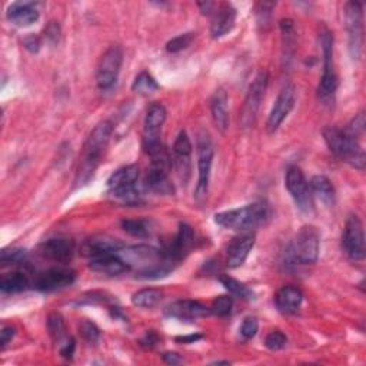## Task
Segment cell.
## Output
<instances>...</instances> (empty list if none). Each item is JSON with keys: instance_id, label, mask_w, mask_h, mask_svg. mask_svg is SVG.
<instances>
[{"instance_id": "d590c367", "label": "cell", "mask_w": 366, "mask_h": 366, "mask_svg": "<svg viewBox=\"0 0 366 366\" xmlns=\"http://www.w3.org/2000/svg\"><path fill=\"white\" fill-rule=\"evenodd\" d=\"M194 39H195V33H192V32L185 33V35H179L166 43V50L169 53H177L183 49L189 47L191 43L194 42Z\"/></svg>"}, {"instance_id": "d6a6232c", "label": "cell", "mask_w": 366, "mask_h": 366, "mask_svg": "<svg viewBox=\"0 0 366 366\" xmlns=\"http://www.w3.org/2000/svg\"><path fill=\"white\" fill-rule=\"evenodd\" d=\"M47 331L50 338L57 343H62L68 338L64 317L59 312H53L47 317Z\"/></svg>"}, {"instance_id": "83f0119b", "label": "cell", "mask_w": 366, "mask_h": 366, "mask_svg": "<svg viewBox=\"0 0 366 366\" xmlns=\"http://www.w3.org/2000/svg\"><path fill=\"white\" fill-rule=\"evenodd\" d=\"M89 269L96 273H102V275H107V276H117V275H122L126 271H129L128 266L125 265V262L122 261L117 255H107V256L90 259Z\"/></svg>"}, {"instance_id": "f546056e", "label": "cell", "mask_w": 366, "mask_h": 366, "mask_svg": "<svg viewBox=\"0 0 366 366\" xmlns=\"http://www.w3.org/2000/svg\"><path fill=\"white\" fill-rule=\"evenodd\" d=\"M30 281L22 272H12L6 273L0 279V289L4 293H19L29 289Z\"/></svg>"}, {"instance_id": "ac0fdd59", "label": "cell", "mask_w": 366, "mask_h": 366, "mask_svg": "<svg viewBox=\"0 0 366 366\" xmlns=\"http://www.w3.org/2000/svg\"><path fill=\"white\" fill-rule=\"evenodd\" d=\"M122 248H124V243L119 239L100 235V236H93L88 239L83 247H82V255L88 256L90 259L100 258V256H107V255H116Z\"/></svg>"}, {"instance_id": "30bf717a", "label": "cell", "mask_w": 366, "mask_h": 366, "mask_svg": "<svg viewBox=\"0 0 366 366\" xmlns=\"http://www.w3.org/2000/svg\"><path fill=\"white\" fill-rule=\"evenodd\" d=\"M166 120V109L162 103H152L146 112L143 125V149L150 156L163 148L160 142L162 126Z\"/></svg>"}, {"instance_id": "4fadbf2b", "label": "cell", "mask_w": 366, "mask_h": 366, "mask_svg": "<svg viewBox=\"0 0 366 366\" xmlns=\"http://www.w3.org/2000/svg\"><path fill=\"white\" fill-rule=\"evenodd\" d=\"M342 248L352 261H362L365 258L363 225L356 215H350L346 219L342 235Z\"/></svg>"}, {"instance_id": "9c48e42d", "label": "cell", "mask_w": 366, "mask_h": 366, "mask_svg": "<svg viewBox=\"0 0 366 366\" xmlns=\"http://www.w3.org/2000/svg\"><path fill=\"white\" fill-rule=\"evenodd\" d=\"M268 82H269V75H268L266 71H261L256 75V78L254 79L252 85L249 86L245 102H243L242 110H240V116H239L240 128L247 129V128H251L255 124L261 103L265 98Z\"/></svg>"}, {"instance_id": "52a82bcc", "label": "cell", "mask_w": 366, "mask_h": 366, "mask_svg": "<svg viewBox=\"0 0 366 366\" xmlns=\"http://www.w3.org/2000/svg\"><path fill=\"white\" fill-rule=\"evenodd\" d=\"M150 166L145 179V187L156 194L169 195L173 194V187L169 182V172L172 170L173 160L169 156L165 146L156 153L150 155Z\"/></svg>"}, {"instance_id": "ee69618b", "label": "cell", "mask_w": 366, "mask_h": 366, "mask_svg": "<svg viewBox=\"0 0 366 366\" xmlns=\"http://www.w3.org/2000/svg\"><path fill=\"white\" fill-rule=\"evenodd\" d=\"M60 345H62V346H60V355H62L66 359H71L73 356L75 348H76L75 339L73 338H66Z\"/></svg>"}, {"instance_id": "7402d4cb", "label": "cell", "mask_w": 366, "mask_h": 366, "mask_svg": "<svg viewBox=\"0 0 366 366\" xmlns=\"http://www.w3.org/2000/svg\"><path fill=\"white\" fill-rule=\"evenodd\" d=\"M195 242V235H194V229L188 225V223H180L179 226V232L172 243V247L167 252V256L173 261V262H179L183 258H185L189 251L194 247Z\"/></svg>"}, {"instance_id": "277c9868", "label": "cell", "mask_w": 366, "mask_h": 366, "mask_svg": "<svg viewBox=\"0 0 366 366\" xmlns=\"http://www.w3.org/2000/svg\"><path fill=\"white\" fill-rule=\"evenodd\" d=\"M324 138L329 148V150L339 158L341 160L349 163L350 166L356 169L365 167V152L358 143L356 139L350 138L345 134V131H341L338 128H325L324 129Z\"/></svg>"}, {"instance_id": "8d00e7d4", "label": "cell", "mask_w": 366, "mask_h": 366, "mask_svg": "<svg viewBox=\"0 0 366 366\" xmlns=\"http://www.w3.org/2000/svg\"><path fill=\"white\" fill-rule=\"evenodd\" d=\"M232 307H233V300L230 296H218L211 307V312L218 315V317H228L232 312Z\"/></svg>"}, {"instance_id": "60d3db41", "label": "cell", "mask_w": 366, "mask_h": 366, "mask_svg": "<svg viewBox=\"0 0 366 366\" xmlns=\"http://www.w3.org/2000/svg\"><path fill=\"white\" fill-rule=\"evenodd\" d=\"M265 346L269 350H281L286 346V336L281 331H272L265 339Z\"/></svg>"}, {"instance_id": "f1b7e54d", "label": "cell", "mask_w": 366, "mask_h": 366, "mask_svg": "<svg viewBox=\"0 0 366 366\" xmlns=\"http://www.w3.org/2000/svg\"><path fill=\"white\" fill-rule=\"evenodd\" d=\"M308 183L314 198H317L326 206L335 205V188L332 185V182L326 176L317 175Z\"/></svg>"}, {"instance_id": "cb8c5ba5", "label": "cell", "mask_w": 366, "mask_h": 366, "mask_svg": "<svg viewBox=\"0 0 366 366\" xmlns=\"http://www.w3.org/2000/svg\"><path fill=\"white\" fill-rule=\"evenodd\" d=\"M191 153H192V142L188 134L185 131H182L173 143V155H175L173 160L180 177H183L185 173L189 175Z\"/></svg>"}, {"instance_id": "7dc6e473", "label": "cell", "mask_w": 366, "mask_h": 366, "mask_svg": "<svg viewBox=\"0 0 366 366\" xmlns=\"http://www.w3.org/2000/svg\"><path fill=\"white\" fill-rule=\"evenodd\" d=\"M158 342H159V338H158V335L153 331H149L145 335V338L141 339V345H143L146 348H153V346L158 345Z\"/></svg>"}, {"instance_id": "5b68a950", "label": "cell", "mask_w": 366, "mask_h": 366, "mask_svg": "<svg viewBox=\"0 0 366 366\" xmlns=\"http://www.w3.org/2000/svg\"><path fill=\"white\" fill-rule=\"evenodd\" d=\"M321 236L317 228L303 226L289 247L290 261L299 265H314L319 258Z\"/></svg>"}, {"instance_id": "c3c4849f", "label": "cell", "mask_w": 366, "mask_h": 366, "mask_svg": "<svg viewBox=\"0 0 366 366\" xmlns=\"http://www.w3.org/2000/svg\"><path fill=\"white\" fill-rule=\"evenodd\" d=\"M0 335H2L0 343H2V348H5L12 341V338L15 336V329L12 326H4V329H2V332H0Z\"/></svg>"}, {"instance_id": "8fae6325", "label": "cell", "mask_w": 366, "mask_h": 366, "mask_svg": "<svg viewBox=\"0 0 366 366\" xmlns=\"http://www.w3.org/2000/svg\"><path fill=\"white\" fill-rule=\"evenodd\" d=\"M285 185L299 211H302L303 213L314 212V196L309 189V183L297 166H292L288 169Z\"/></svg>"}, {"instance_id": "74e56055", "label": "cell", "mask_w": 366, "mask_h": 366, "mask_svg": "<svg viewBox=\"0 0 366 366\" xmlns=\"http://www.w3.org/2000/svg\"><path fill=\"white\" fill-rule=\"evenodd\" d=\"M79 332L82 335V338L89 342V343H96L99 341V336H100V331L99 328L88 321V319H83L81 324H79Z\"/></svg>"}, {"instance_id": "7c38bea8", "label": "cell", "mask_w": 366, "mask_h": 366, "mask_svg": "<svg viewBox=\"0 0 366 366\" xmlns=\"http://www.w3.org/2000/svg\"><path fill=\"white\" fill-rule=\"evenodd\" d=\"M122 62H124V50L120 46L113 45L103 53L96 71V82L100 90H107L116 83Z\"/></svg>"}, {"instance_id": "9a60e30c", "label": "cell", "mask_w": 366, "mask_h": 366, "mask_svg": "<svg viewBox=\"0 0 366 366\" xmlns=\"http://www.w3.org/2000/svg\"><path fill=\"white\" fill-rule=\"evenodd\" d=\"M295 100H296L295 86L286 85L281 90V93H279V96H278V99H276V102H275V105L271 110V114L268 117L266 131L269 134H275L279 129V126L283 124V120L288 117V114L293 109Z\"/></svg>"}, {"instance_id": "b9f144b4", "label": "cell", "mask_w": 366, "mask_h": 366, "mask_svg": "<svg viewBox=\"0 0 366 366\" xmlns=\"http://www.w3.org/2000/svg\"><path fill=\"white\" fill-rule=\"evenodd\" d=\"M259 329V322L255 317H248L243 319L242 326H240V335L245 339H252Z\"/></svg>"}, {"instance_id": "836d02e7", "label": "cell", "mask_w": 366, "mask_h": 366, "mask_svg": "<svg viewBox=\"0 0 366 366\" xmlns=\"http://www.w3.org/2000/svg\"><path fill=\"white\" fill-rule=\"evenodd\" d=\"M120 225L126 233L135 237H148L152 233L150 222L146 219H125Z\"/></svg>"}, {"instance_id": "ab89813d", "label": "cell", "mask_w": 366, "mask_h": 366, "mask_svg": "<svg viewBox=\"0 0 366 366\" xmlns=\"http://www.w3.org/2000/svg\"><path fill=\"white\" fill-rule=\"evenodd\" d=\"M363 131H365V113L360 112L352 119V122L345 129V134L349 135L350 138L356 139L358 136H360L363 134Z\"/></svg>"}, {"instance_id": "f907efd6", "label": "cell", "mask_w": 366, "mask_h": 366, "mask_svg": "<svg viewBox=\"0 0 366 366\" xmlns=\"http://www.w3.org/2000/svg\"><path fill=\"white\" fill-rule=\"evenodd\" d=\"M198 6L203 15H212L216 8L215 4H212V2H201V4H198Z\"/></svg>"}, {"instance_id": "4dcf8cb0", "label": "cell", "mask_w": 366, "mask_h": 366, "mask_svg": "<svg viewBox=\"0 0 366 366\" xmlns=\"http://www.w3.org/2000/svg\"><path fill=\"white\" fill-rule=\"evenodd\" d=\"M163 299V292L156 288H145L132 295V303L138 308H155Z\"/></svg>"}, {"instance_id": "d4e9b609", "label": "cell", "mask_w": 366, "mask_h": 366, "mask_svg": "<svg viewBox=\"0 0 366 366\" xmlns=\"http://www.w3.org/2000/svg\"><path fill=\"white\" fill-rule=\"evenodd\" d=\"M302 299H303V295L300 289L295 286H283L275 295V305L279 312L290 315L297 312V309L300 308Z\"/></svg>"}, {"instance_id": "e0dca14e", "label": "cell", "mask_w": 366, "mask_h": 366, "mask_svg": "<svg viewBox=\"0 0 366 366\" xmlns=\"http://www.w3.org/2000/svg\"><path fill=\"white\" fill-rule=\"evenodd\" d=\"M165 314L169 318H175L179 321H196V319L209 317L212 312H211V308L205 307L203 303L198 300L185 299V300H176L170 303L165 309Z\"/></svg>"}, {"instance_id": "f6af8a7d", "label": "cell", "mask_w": 366, "mask_h": 366, "mask_svg": "<svg viewBox=\"0 0 366 366\" xmlns=\"http://www.w3.org/2000/svg\"><path fill=\"white\" fill-rule=\"evenodd\" d=\"M45 36L47 40H50L52 43H56L60 37V28L56 22H50L46 29H45Z\"/></svg>"}, {"instance_id": "6da1fadb", "label": "cell", "mask_w": 366, "mask_h": 366, "mask_svg": "<svg viewBox=\"0 0 366 366\" xmlns=\"http://www.w3.org/2000/svg\"><path fill=\"white\" fill-rule=\"evenodd\" d=\"M116 255L125 262L128 269H134L136 276L143 279L163 278L172 271L175 264L167 254L165 255L162 251L148 245L124 247Z\"/></svg>"}, {"instance_id": "816d5d0a", "label": "cell", "mask_w": 366, "mask_h": 366, "mask_svg": "<svg viewBox=\"0 0 366 366\" xmlns=\"http://www.w3.org/2000/svg\"><path fill=\"white\" fill-rule=\"evenodd\" d=\"M202 339V335H189V336H180L176 338V342H182V343H195L196 341Z\"/></svg>"}, {"instance_id": "e575fe53", "label": "cell", "mask_w": 366, "mask_h": 366, "mask_svg": "<svg viewBox=\"0 0 366 366\" xmlns=\"http://www.w3.org/2000/svg\"><path fill=\"white\" fill-rule=\"evenodd\" d=\"M159 89L158 82L155 81V78L148 73V72H142L136 76L134 85H132V90L139 93V95H150L153 92H156Z\"/></svg>"}, {"instance_id": "5bb4252c", "label": "cell", "mask_w": 366, "mask_h": 366, "mask_svg": "<svg viewBox=\"0 0 366 366\" xmlns=\"http://www.w3.org/2000/svg\"><path fill=\"white\" fill-rule=\"evenodd\" d=\"M345 26L349 35V49L353 59H359L363 45V13L362 4L348 2L345 5Z\"/></svg>"}, {"instance_id": "ffe728a7", "label": "cell", "mask_w": 366, "mask_h": 366, "mask_svg": "<svg viewBox=\"0 0 366 366\" xmlns=\"http://www.w3.org/2000/svg\"><path fill=\"white\" fill-rule=\"evenodd\" d=\"M40 254L57 264H68L75 255V243L71 239L56 237L49 239L40 247Z\"/></svg>"}, {"instance_id": "f35d334b", "label": "cell", "mask_w": 366, "mask_h": 366, "mask_svg": "<svg viewBox=\"0 0 366 366\" xmlns=\"http://www.w3.org/2000/svg\"><path fill=\"white\" fill-rule=\"evenodd\" d=\"M28 256V252L25 249L20 248H13V249H4L2 256H0V261H2L4 265H16V264H22L25 262Z\"/></svg>"}, {"instance_id": "7a4b0ae2", "label": "cell", "mask_w": 366, "mask_h": 366, "mask_svg": "<svg viewBox=\"0 0 366 366\" xmlns=\"http://www.w3.org/2000/svg\"><path fill=\"white\" fill-rule=\"evenodd\" d=\"M112 132H113V126L110 122L103 120L89 135L88 141L85 142L81 163L76 172V179H75L76 187L86 185V183L93 177L100 163L102 155L110 141Z\"/></svg>"}, {"instance_id": "603a6c76", "label": "cell", "mask_w": 366, "mask_h": 366, "mask_svg": "<svg viewBox=\"0 0 366 366\" xmlns=\"http://www.w3.org/2000/svg\"><path fill=\"white\" fill-rule=\"evenodd\" d=\"M139 179V167L136 165H128L117 169L107 179L109 194H116L135 187Z\"/></svg>"}, {"instance_id": "2e32d148", "label": "cell", "mask_w": 366, "mask_h": 366, "mask_svg": "<svg viewBox=\"0 0 366 366\" xmlns=\"http://www.w3.org/2000/svg\"><path fill=\"white\" fill-rule=\"evenodd\" d=\"M76 273L68 268H50L36 276L33 286L42 292H53L71 286L75 282Z\"/></svg>"}, {"instance_id": "44dd1931", "label": "cell", "mask_w": 366, "mask_h": 366, "mask_svg": "<svg viewBox=\"0 0 366 366\" xmlns=\"http://www.w3.org/2000/svg\"><path fill=\"white\" fill-rule=\"evenodd\" d=\"M236 22V9L230 4H220L212 13L211 33L213 39H219L229 33Z\"/></svg>"}, {"instance_id": "8992f818", "label": "cell", "mask_w": 366, "mask_h": 366, "mask_svg": "<svg viewBox=\"0 0 366 366\" xmlns=\"http://www.w3.org/2000/svg\"><path fill=\"white\" fill-rule=\"evenodd\" d=\"M319 40L324 54V73L318 86V96L319 100H322L325 105H331L338 88V78L333 66V36L331 30L324 28L321 30Z\"/></svg>"}, {"instance_id": "3957f363", "label": "cell", "mask_w": 366, "mask_h": 366, "mask_svg": "<svg viewBox=\"0 0 366 366\" xmlns=\"http://www.w3.org/2000/svg\"><path fill=\"white\" fill-rule=\"evenodd\" d=\"M271 216V208L266 202H255L239 209H230L215 215L216 225L242 232L251 233L259 226L265 225Z\"/></svg>"}, {"instance_id": "4316f807", "label": "cell", "mask_w": 366, "mask_h": 366, "mask_svg": "<svg viewBox=\"0 0 366 366\" xmlns=\"http://www.w3.org/2000/svg\"><path fill=\"white\" fill-rule=\"evenodd\" d=\"M211 112L215 126L225 132L229 126V112H228V93L225 89H218L211 100Z\"/></svg>"}, {"instance_id": "f5cc1de1", "label": "cell", "mask_w": 366, "mask_h": 366, "mask_svg": "<svg viewBox=\"0 0 366 366\" xmlns=\"http://www.w3.org/2000/svg\"><path fill=\"white\" fill-rule=\"evenodd\" d=\"M213 365H229L228 360H219V362H213Z\"/></svg>"}, {"instance_id": "681fc988", "label": "cell", "mask_w": 366, "mask_h": 366, "mask_svg": "<svg viewBox=\"0 0 366 366\" xmlns=\"http://www.w3.org/2000/svg\"><path fill=\"white\" fill-rule=\"evenodd\" d=\"M162 359H163L167 365H177V363L182 362V358H180L177 353H175V352H166V353H163Z\"/></svg>"}, {"instance_id": "bcb514c9", "label": "cell", "mask_w": 366, "mask_h": 366, "mask_svg": "<svg viewBox=\"0 0 366 366\" xmlns=\"http://www.w3.org/2000/svg\"><path fill=\"white\" fill-rule=\"evenodd\" d=\"M23 46L28 49L30 53H37L40 49V39L35 35H29L23 39Z\"/></svg>"}, {"instance_id": "1f68e13d", "label": "cell", "mask_w": 366, "mask_h": 366, "mask_svg": "<svg viewBox=\"0 0 366 366\" xmlns=\"http://www.w3.org/2000/svg\"><path fill=\"white\" fill-rule=\"evenodd\" d=\"M219 281L230 295H233L239 299H243V300H254L255 299L254 290L243 282H240V281H237V279H235L229 275H222L219 278Z\"/></svg>"}, {"instance_id": "484cf974", "label": "cell", "mask_w": 366, "mask_h": 366, "mask_svg": "<svg viewBox=\"0 0 366 366\" xmlns=\"http://www.w3.org/2000/svg\"><path fill=\"white\" fill-rule=\"evenodd\" d=\"M8 19L19 28H26L39 19V12L32 2H16L8 9Z\"/></svg>"}, {"instance_id": "7bdbcfd3", "label": "cell", "mask_w": 366, "mask_h": 366, "mask_svg": "<svg viewBox=\"0 0 366 366\" xmlns=\"http://www.w3.org/2000/svg\"><path fill=\"white\" fill-rule=\"evenodd\" d=\"M273 8H275V4H271V2H261V4H258V6H256V16H258L259 25L266 26L269 23L271 13H272Z\"/></svg>"}, {"instance_id": "ba28073f", "label": "cell", "mask_w": 366, "mask_h": 366, "mask_svg": "<svg viewBox=\"0 0 366 366\" xmlns=\"http://www.w3.org/2000/svg\"><path fill=\"white\" fill-rule=\"evenodd\" d=\"M212 162L213 145L209 134L202 131L198 135V185L195 188V199L199 203H202L208 196Z\"/></svg>"}, {"instance_id": "d6986e66", "label": "cell", "mask_w": 366, "mask_h": 366, "mask_svg": "<svg viewBox=\"0 0 366 366\" xmlns=\"http://www.w3.org/2000/svg\"><path fill=\"white\" fill-rule=\"evenodd\" d=\"M254 245H255V236L252 233H242L237 237H235L229 243L228 251H226L228 266L235 269L245 264Z\"/></svg>"}]
</instances>
